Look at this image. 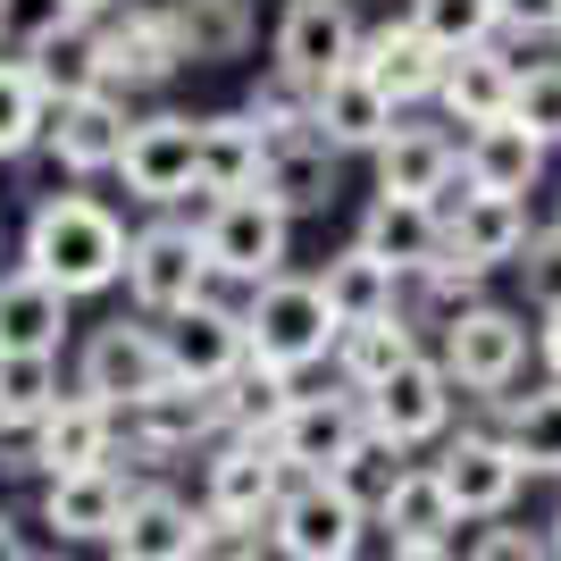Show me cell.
<instances>
[{"label": "cell", "mask_w": 561, "mask_h": 561, "mask_svg": "<svg viewBox=\"0 0 561 561\" xmlns=\"http://www.w3.org/2000/svg\"><path fill=\"white\" fill-rule=\"evenodd\" d=\"M453 394H461V386H453V369L420 352V360H402V369L386 377L377 394H360V402H369L377 445L411 453V445H427V436H445V427H453Z\"/></svg>", "instance_id": "13"}, {"label": "cell", "mask_w": 561, "mask_h": 561, "mask_svg": "<svg viewBox=\"0 0 561 561\" xmlns=\"http://www.w3.org/2000/svg\"><path fill=\"white\" fill-rule=\"evenodd\" d=\"M519 277H528V302L537 310H561V227L537 234V243L519 252Z\"/></svg>", "instance_id": "45"}, {"label": "cell", "mask_w": 561, "mask_h": 561, "mask_svg": "<svg viewBox=\"0 0 561 561\" xmlns=\"http://www.w3.org/2000/svg\"><path fill=\"white\" fill-rule=\"evenodd\" d=\"M369 494L344 486V478H294L268 519V553L277 561H352L369 537Z\"/></svg>", "instance_id": "3"}, {"label": "cell", "mask_w": 561, "mask_h": 561, "mask_svg": "<svg viewBox=\"0 0 561 561\" xmlns=\"http://www.w3.org/2000/svg\"><path fill=\"white\" fill-rule=\"evenodd\" d=\"M117 411L93 394H59V411H50L43 427H34V453H43V486L50 478H84V469H110L117 461Z\"/></svg>", "instance_id": "20"}, {"label": "cell", "mask_w": 561, "mask_h": 561, "mask_svg": "<svg viewBox=\"0 0 561 561\" xmlns=\"http://www.w3.org/2000/svg\"><path fill=\"white\" fill-rule=\"evenodd\" d=\"M512 117L528 126V135L553 151L561 142V59H537V68L519 76V101H512Z\"/></svg>", "instance_id": "42"}, {"label": "cell", "mask_w": 561, "mask_h": 561, "mask_svg": "<svg viewBox=\"0 0 561 561\" xmlns=\"http://www.w3.org/2000/svg\"><path fill=\"white\" fill-rule=\"evenodd\" d=\"M160 386H176V360H168V335L160 328H93V344H84V360H76V394L110 402L117 420L135 411V402H151Z\"/></svg>", "instance_id": "6"}, {"label": "cell", "mask_w": 561, "mask_h": 561, "mask_svg": "<svg viewBox=\"0 0 561 561\" xmlns=\"http://www.w3.org/2000/svg\"><path fill=\"white\" fill-rule=\"evenodd\" d=\"M160 335H168V360H176L185 386H227V377L252 360V328H243V310H227V302L185 310V319H168Z\"/></svg>", "instance_id": "22"}, {"label": "cell", "mask_w": 561, "mask_h": 561, "mask_svg": "<svg viewBox=\"0 0 561 561\" xmlns=\"http://www.w3.org/2000/svg\"><path fill=\"white\" fill-rule=\"evenodd\" d=\"M135 478L126 469H84V478H50L43 486V528L59 545H117V528H126V512H135Z\"/></svg>", "instance_id": "15"}, {"label": "cell", "mask_w": 561, "mask_h": 561, "mask_svg": "<svg viewBox=\"0 0 561 561\" xmlns=\"http://www.w3.org/2000/svg\"><path fill=\"white\" fill-rule=\"evenodd\" d=\"M50 160L68 168V176H101V168L126 160V142H135V117H126V101L117 93H84L68 101V110H50Z\"/></svg>", "instance_id": "23"}, {"label": "cell", "mask_w": 561, "mask_h": 561, "mask_svg": "<svg viewBox=\"0 0 561 561\" xmlns=\"http://www.w3.org/2000/svg\"><path fill=\"white\" fill-rule=\"evenodd\" d=\"M512 34H561V0H503Z\"/></svg>", "instance_id": "48"}, {"label": "cell", "mask_w": 561, "mask_h": 561, "mask_svg": "<svg viewBox=\"0 0 561 561\" xmlns=\"http://www.w3.org/2000/svg\"><path fill=\"white\" fill-rule=\"evenodd\" d=\"M202 243H210V268L234 285H277L285 277V252H294V218L277 210V202H260V193H243V202H210V218H202Z\"/></svg>", "instance_id": "8"}, {"label": "cell", "mask_w": 561, "mask_h": 561, "mask_svg": "<svg viewBox=\"0 0 561 561\" xmlns=\"http://www.w3.org/2000/svg\"><path fill=\"white\" fill-rule=\"evenodd\" d=\"M394 561H453V545H436V553H394Z\"/></svg>", "instance_id": "52"}, {"label": "cell", "mask_w": 561, "mask_h": 561, "mask_svg": "<svg viewBox=\"0 0 561 561\" xmlns=\"http://www.w3.org/2000/svg\"><path fill=\"white\" fill-rule=\"evenodd\" d=\"M243 117H252L268 142H277V135H302V126H310V84H302V76H285V68H268L252 84V101H243Z\"/></svg>", "instance_id": "41"}, {"label": "cell", "mask_w": 561, "mask_h": 561, "mask_svg": "<svg viewBox=\"0 0 561 561\" xmlns=\"http://www.w3.org/2000/svg\"><path fill=\"white\" fill-rule=\"evenodd\" d=\"M377 528H386V545H394V553H436V545H453V528H461V503L445 494L436 461H411L394 486L377 494Z\"/></svg>", "instance_id": "19"}, {"label": "cell", "mask_w": 561, "mask_h": 561, "mask_svg": "<svg viewBox=\"0 0 561 561\" xmlns=\"http://www.w3.org/2000/svg\"><path fill=\"white\" fill-rule=\"evenodd\" d=\"M126 252H135V234L117 227L110 202H93V193H50V202H34V218H25V260L18 268H34L43 285H59V294H101V285L126 277Z\"/></svg>", "instance_id": "1"}, {"label": "cell", "mask_w": 561, "mask_h": 561, "mask_svg": "<svg viewBox=\"0 0 561 561\" xmlns=\"http://www.w3.org/2000/svg\"><path fill=\"white\" fill-rule=\"evenodd\" d=\"M461 185V142L445 126H402L386 151H377V202H436Z\"/></svg>", "instance_id": "21"}, {"label": "cell", "mask_w": 561, "mask_h": 561, "mask_svg": "<svg viewBox=\"0 0 561 561\" xmlns=\"http://www.w3.org/2000/svg\"><path fill=\"white\" fill-rule=\"evenodd\" d=\"M59 25H76L68 0H9V34H18L25 50L43 43V34H59Z\"/></svg>", "instance_id": "46"}, {"label": "cell", "mask_w": 561, "mask_h": 561, "mask_svg": "<svg viewBox=\"0 0 561 561\" xmlns=\"http://www.w3.org/2000/svg\"><path fill=\"white\" fill-rule=\"evenodd\" d=\"M50 135V101L34 84L25 59H0V160H25L34 142Z\"/></svg>", "instance_id": "40"}, {"label": "cell", "mask_w": 561, "mask_h": 561, "mask_svg": "<svg viewBox=\"0 0 561 561\" xmlns=\"http://www.w3.org/2000/svg\"><path fill=\"white\" fill-rule=\"evenodd\" d=\"M101 59H110V93L117 84H135V93L168 84V76L185 68V43H176V25H168V0H135L126 18L101 25Z\"/></svg>", "instance_id": "17"}, {"label": "cell", "mask_w": 561, "mask_h": 561, "mask_svg": "<svg viewBox=\"0 0 561 561\" xmlns=\"http://www.w3.org/2000/svg\"><path fill=\"white\" fill-rule=\"evenodd\" d=\"M260 168H268V135H260L243 110L202 117V193H210V202H243V193H260Z\"/></svg>", "instance_id": "32"}, {"label": "cell", "mask_w": 561, "mask_h": 561, "mask_svg": "<svg viewBox=\"0 0 561 561\" xmlns=\"http://www.w3.org/2000/svg\"><path fill=\"white\" fill-rule=\"evenodd\" d=\"M243 328H252V360H268V369H285V377H302L310 360H328V352L344 344V319H335L319 277L260 285L252 310H243Z\"/></svg>", "instance_id": "2"}, {"label": "cell", "mask_w": 561, "mask_h": 561, "mask_svg": "<svg viewBox=\"0 0 561 561\" xmlns=\"http://www.w3.org/2000/svg\"><path fill=\"white\" fill-rule=\"evenodd\" d=\"M519 59L512 50H461V59H453V76H445V117L453 126H469V135H478V126H503V117H512V101H519Z\"/></svg>", "instance_id": "26"}, {"label": "cell", "mask_w": 561, "mask_h": 561, "mask_svg": "<svg viewBox=\"0 0 561 561\" xmlns=\"http://www.w3.org/2000/svg\"><path fill=\"white\" fill-rule=\"evenodd\" d=\"M478 285H486V268H469L461 252H445V260L420 277V294H427V310H445V328H453L461 310H478Z\"/></svg>", "instance_id": "43"}, {"label": "cell", "mask_w": 561, "mask_h": 561, "mask_svg": "<svg viewBox=\"0 0 561 561\" xmlns=\"http://www.w3.org/2000/svg\"><path fill=\"white\" fill-rule=\"evenodd\" d=\"M360 25H352L344 0H285V18H277V68L285 76H302V84H328V76L360 68Z\"/></svg>", "instance_id": "14"}, {"label": "cell", "mask_w": 561, "mask_h": 561, "mask_svg": "<svg viewBox=\"0 0 561 561\" xmlns=\"http://www.w3.org/2000/svg\"><path fill=\"white\" fill-rule=\"evenodd\" d=\"M168 25L185 43L193 68H218V59H243L260 34V9L252 0H168Z\"/></svg>", "instance_id": "33"}, {"label": "cell", "mask_w": 561, "mask_h": 561, "mask_svg": "<svg viewBox=\"0 0 561 561\" xmlns=\"http://www.w3.org/2000/svg\"><path fill=\"white\" fill-rule=\"evenodd\" d=\"M193 561H260V528H218V519L202 512V545H193Z\"/></svg>", "instance_id": "47"}, {"label": "cell", "mask_w": 561, "mask_h": 561, "mask_svg": "<svg viewBox=\"0 0 561 561\" xmlns=\"http://www.w3.org/2000/svg\"><path fill=\"white\" fill-rule=\"evenodd\" d=\"M352 243H369L402 277H427V268L445 260V210H436V202H369V218H360Z\"/></svg>", "instance_id": "29"}, {"label": "cell", "mask_w": 561, "mask_h": 561, "mask_svg": "<svg viewBox=\"0 0 561 561\" xmlns=\"http://www.w3.org/2000/svg\"><path fill=\"white\" fill-rule=\"evenodd\" d=\"M126 453L135 461H176V453H193V445H227V411H218V386H160L151 402H135L126 411Z\"/></svg>", "instance_id": "12"}, {"label": "cell", "mask_w": 561, "mask_h": 561, "mask_svg": "<svg viewBox=\"0 0 561 561\" xmlns=\"http://www.w3.org/2000/svg\"><path fill=\"white\" fill-rule=\"evenodd\" d=\"M76 18H110V9H135V0H68Z\"/></svg>", "instance_id": "51"}, {"label": "cell", "mask_w": 561, "mask_h": 561, "mask_svg": "<svg viewBox=\"0 0 561 561\" xmlns=\"http://www.w3.org/2000/svg\"><path fill=\"white\" fill-rule=\"evenodd\" d=\"M193 545H202V512L168 486H142L117 545H110V561H193Z\"/></svg>", "instance_id": "30"}, {"label": "cell", "mask_w": 561, "mask_h": 561, "mask_svg": "<svg viewBox=\"0 0 561 561\" xmlns=\"http://www.w3.org/2000/svg\"><path fill=\"white\" fill-rule=\"evenodd\" d=\"M553 43H561V34H553Z\"/></svg>", "instance_id": "56"}, {"label": "cell", "mask_w": 561, "mask_h": 561, "mask_svg": "<svg viewBox=\"0 0 561 561\" xmlns=\"http://www.w3.org/2000/svg\"><path fill=\"white\" fill-rule=\"evenodd\" d=\"M294 377L285 369H268V360H243V369L227 377V386H218V411H227V436H260V445H268V436H277L285 427V411H294Z\"/></svg>", "instance_id": "36"}, {"label": "cell", "mask_w": 561, "mask_h": 561, "mask_svg": "<svg viewBox=\"0 0 561 561\" xmlns=\"http://www.w3.org/2000/svg\"><path fill=\"white\" fill-rule=\"evenodd\" d=\"M310 135L328 142V151H386V142L402 135V110L386 93H377L360 68H344V76H328V84H310Z\"/></svg>", "instance_id": "16"}, {"label": "cell", "mask_w": 561, "mask_h": 561, "mask_svg": "<svg viewBox=\"0 0 561 561\" xmlns=\"http://www.w3.org/2000/svg\"><path fill=\"white\" fill-rule=\"evenodd\" d=\"M126 193H135L142 210H168V202H185L202 193V117H135V142H126V160H117Z\"/></svg>", "instance_id": "9"}, {"label": "cell", "mask_w": 561, "mask_h": 561, "mask_svg": "<svg viewBox=\"0 0 561 561\" xmlns=\"http://www.w3.org/2000/svg\"><path fill=\"white\" fill-rule=\"evenodd\" d=\"M59 411V360L0 352V427H43Z\"/></svg>", "instance_id": "39"}, {"label": "cell", "mask_w": 561, "mask_h": 561, "mask_svg": "<svg viewBox=\"0 0 561 561\" xmlns=\"http://www.w3.org/2000/svg\"><path fill=\"white\" fill-rule=\"evenodd\" d=\"M537 352H545V369H553V386H561V310H545V328H537Z\"/></svg>", "instance_id": "50"}, {"label": "cell", "mask_w": 561, "mask_h": 561, "mask_svg": "<svg viewBox=\"0 0 561 561\" xmlns=\"http://www.w3.org/2000/svg\"><path fill=\"white\" fill-rule=\"evenodd\" d=\"M59 335H68V294L43 285L34 268H9V277H0V352L59 360Z\"/></svg>", "instance_id": "31"}, {"label": "cell", "mask_w": 561, "mask_h": 561, "mask_svg": "<svg viewBox=\"0 0 561 561\" xmlns=\"http://www.w3.org/2000/svg\"><path fill=\"white\" fill-rule=\"evenodd\" d=\"M335 160H344V151H328L310 126H302V135H277V142H268V168H260V202H277L285 218L328 210V202H335Z\"/></svg>", "instance_id": "28"}, {"label": "cell", "mask_w": 561, "mask_h": 561, "mask_svg": "<svg viewBox=\"0 0 561 561\" xmlns=\"http://www.w3.org/2000/svg\"><path fill=\"white\" fill-rule=\"evenodd\" d=\"M503 436L528 461V478H561V386H537V394H503Z\"/></svg>", "instance_id": "37"}, {"label": "cell", "mask_w": 561, "mask_h": 561, "mask_svg": "<svg viewBox=\"0 0 561 561\" xmlns=\"http://www.w3.org/2000/svg\"><path fill=\"white\" fill-rule=\"evenodd\" d=\"M537 243V227H528V202H503V193H469L445 210V252H461L469 268H503V260H519Z\"/></svg>", "instance_id": "24"}, {"label": "cell", "mask_w": 561, "mask_h": 561, "mask_svg": "<svg viewBox=\"0 0 561 561\" xmlns=\"http://www.w3.org/2000/svg\"><path fill=\"white\" fill-rule=\"evenodd\" d=\"M0 561H43L34 545H25V519H9V512H0Z\"/></svg>", "instance_id": "49"}, {"label": "cell", "mask_w": 561, "mask_h": 561, "mask_svg": "<svg viewBox=\"0 0 561 561\" xmlns=\"http://www.w3.org/2000/svg\"><path fill=\"white\" fill-rule=\"evenodd\" d=\"M537 176H545V142L528 135L519 117L461 135V185H469V193H503V202H519Z\"/></svg>", "instance_id": "25"}, {"label": "cell", "mask_w": 561, "mask_h": 561, "mask_svg": "<svg viewBox=\"0 0 561 561\" xmlns=\"http://www.w3.org/2000/svg\"><path fill=\"white\" fill-rule=\"evenodd\" d=\"M461 561H553V537H545V528H519V519H494Z\"/></svg>", "instance_id": "44"}, {"label": "cell", "mask_w": 561, "mask_h": 561, "mask_svg": "<svg viewBox=\"0 0 561 561\" xmlns=\"http://www.w3.org/2000/svg\"><path fill=\"white\" fill-rule=\"evenodd\" d=\"M360 76H369L394 110H411V101H436V93H445L453 50H436L411 18H394V25H377L369 43H360Z\"/></svg>", "instance_id": "18"}, {"label": "cell", "mask_w": 561, "mask_h": 561, "mask_svg": "<svg viewBox=\"0 0 561 561\" xmlns=\"http://www.w3.org/2000/svg\"><path fill=\"white\" fill-rule=\"evenodd\" d=\"M436 478L461 503V519H512L519 486H528V461L512 453L503 427H461L445 453H436Z\"/></svg>", "instance_id": "10"}, {"label": "cell", "mask_w": 561, "mask_h": 561, "mask_svg": "<svg viewBox=\"0 0 561 561\" xmlns=\"http://www.w3.org/2000/svg\"><path fill=\"white\" fill-rule=\"evenodd\" d=\"M285 486H294V469L277 461V445H260V436H227L202 469V512L218 528H260L268 537V519H277Z\"/></svg>", "instance_id": "7"}, {"label": "cell", "mask_w": 561, "mask_h": 561, "mask_svg": "<svg viewBox=\"0 0 561 561\" xmlns=\"http://www.w3.org/2000/svg\"><path fill=\"white\" fill-rule=\"evenodd\" d=\"M545 537H553V561H561V512H553V528H545Z\"/></svg>", "instance_id": "53"}, {"label": "cell", "mask_w": 561, "mask_h": 561, "mask_svg": "<svg viewBox=\"0 0 561 561\" xmlns=\"http://www.w3.org/2000/svg\"><path fill=\"white\" fill-rule=\"evenodd\" d=\"M436 360L453 369L461 394L503 402V394H512V377H519V360H528V319L478 302V310H461V319L445 328V352H436Z\"/></svg>", "instance_id": "11"}, {"label": "cell", "mask_w": 561, "mask_h": 561, "mask_svg": "<svg viewBox=\"0 0 561 561\" xmlns=\"http://www.w3.org/2000/svg\"><path fill=\"white\" fill-rule=\"evenodd\" d=\"M411 25H420L436 50H486L503 34V0H411Z\"/></svg>", "instance_id": "38"}, {"label": "cell", "mask_w": 561, "mask_h": 561, "mask_svg": "<svg viewBox=\"0 0 561 561\" xmlns=\"http://www.w3.org/2000/svg\"><path fill=\"white\" fill-rule=\"evenodd\" d=\"M0 43H9V0H0Z\"/></svg>", "instance_id": "54"}, {"label": "cell", "mask_w": 561, "mask_h": 561, "mask_svg": "<svg viewBox=\"0 0 561 561\" xmlns=\"http://www.w3.org/2000/svg\"><path fill=\"white\" fill-rule=\"evenodd\" d=\"M210 243L202 227H176V218H151L126 252V294H135L142 319H185V310L210 302Z\"/></svg>", "instance_id": "4"}, {"label": "cell", "mask_w": 561, "mask_h": 561, "mask_svg": "<svg viewBox=\"0 0 561 561\" xmlns=\"http://www.w3.org/2000/svg\"><path fill=\"white\" fill-rule=\"evenodd\" d=\"M319 285H328V302H335V319H344V328H369V319H394L402 268H386L369 243H352V252H335L328 268H319Z\"/></svg>", "instance_id": "34"}, {"label": "cell", "mask_w": 561, "mask_h": 561, "mask_svg": "<svg viewBox=\"0 0 561 561\" xmlns=\"http://www.w3.org/2000/svg\"><path fill=\"white\" fill-rule=\"evenodd\" d=\"M25 68H34V84H43L50 110H68V101H84V93H110V59H101V25L93 18L43 34V43L25 50Z\"/></svg>", "instance_id": "27"}, {"label": "cell", "mask_w": 561, "mask_h": 561, "mask_svg": "<svg viewBox=\"0 0 561 561\" xmlns=\"http://www.w3.org/2000/svg\"><path fill=\"white\" fill-rule=\"evenodd\" d=\"M268 445H277V461L294 478H352V469L369 461L377 427H369V402L360 394H302Z\"/></svg>", "instance_id": "5"}, {"label": "cell", "mask_w": 561, "mask_h": 561, "mask_svg": "<svg viewBox=\"0 0 561 561\" xmlns=\"http://www.w3.org/2000/svg\"><path fill=\"white\" fill-rule=\"evenodd\" d=\"M402 360H420V335H411L402 310H394V319H369V328H344V344H335V377H344V394H377Z\"/></svg>", "instance_id": "35"}, {"label": "cell", "mask_w": 561, "mask_h": 561, "mask_svg": "<svg viewBox=\"0 0 561 561\" xmlns=\"http://www.w3.org/2000/svg\"><path fill=\"white\" fill-rule=\"evenodd\" d=\"M50 561H59V553H50Z\"/></svg>", "instance_id": "55"}]
</instances>
